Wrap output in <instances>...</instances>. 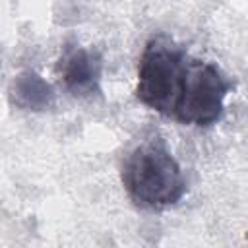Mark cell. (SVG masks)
I'll return each mask as SVG.
<instances>
[{
    "instance_id": "1",
    "label": "cell",
    "mask_w": 248,
    "mask_h": 248,
    "mask_svg": "<svg viewBox=\"0 0 248 248\" xmlns=\"http://www.w3.org/2000/svg\"><path fill=\"white\" fill-rule=\"evenodd\" d=\"M122 184L130 200L143 209H167L186 194L178 161L161 138L141 141L122 165Z\"/></svg>"
},
{
    "instance_id": "2",
    "label": "cell",
    "mask_w": 248,
    "mask_h": 248,
    "mask_svg": "<svg viewBox=\"0 0 248 248\" xmlns=\"http://www.w3.org/2000/svg\"><path fill=\"white\" fill-rule=\"evenodd\" d=\"M190 56L167 37L151 39L140 56L136 97L163 116L174 114Z\"/></svg>"
},
{
    "instance_id": "3",
    "label": "cell",
    "mask_w": 248,
    "mask_h": 248,
    "mask_svg": "<svg viewBox=\"0 0 248 248\" xmlns=\"http://www.w3.org/2000/svg\"><path fill=\"white\" fill-rule=\"evenodd\" d=\"M231 89L232 81L213 62L190 58L172 118L180 124L207 128L223 116Z\"/></svg>"
},
{
    "instance_id": "4",
    "label": "cell",
    "mask_w": 248,
    "mask_h": 248,
    "mask_svg": "<svg viewBox=\"0 0 248 248\" xmlns=\"http://www.w3.org/2000/svg\"><path fill=\"white\" fill-rule=\"evenodd\" d=\"M60 78L66 89L76 97H89L101 91L103 56L79 45H68L58 62Z\"/></svg>"
},
{
    "instance_id": "5",
    "label": "cell",
    "mask_w": 248,
    "mask_h": 248,
    "mask_svg": "<svg viewBox=\"0 0 248 248\" xmlns=\"http://www.w3.org/2000/svg\"><path fill=\"white\" fill-rule=\"evenodd\" d=\"M10 99L14 107L21 110L41 112L54 105V89L43 76L25 70L14 78L10 87Z\"/></svg>"
}]
</instances>
